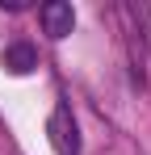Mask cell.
Here are the masks:
<instances>
[{
    "mask_svg": "<svg viewBox=\"0 0 151 155\" xmlns=\"http://www.w3.org/2000/svg\"><path fill=\"white\" fill-rule=\"evenodd\" d=\"M42 29H46L50 38H67L76 29V8L67 4V0H50V4H42Z\"/></svg>",
    "mask_w": 151,
    "mask_h": 155,
    "instance_id": "obj_2",
    "label": "cell"
},
{
    "mask_svg": "<svg viewBox=\"0 0 151 155\" xmlns=\"http://www.w3.org/2000/svg\"><path fill=\"white\" fill-rule=\"evenodd\" d=\"M34 67H38V51H34L29 42L4 46V71H8V76H29Z\"/></svg>",
    "mask_w": 151,
    "mask_h": 155,
    "instance_id": "obj_3",
    "label": "cell"
},
{
    "mask_svg": "<svg viewBox=\"0 0 151 155\" xmlns=\"http://www.w3.org/2000/svg\"><path fill=\"white\" fill-rule=\"evenodd\" d=\"M46 138L55 155H80V134H76V117L67 105H55V113L46 117Z\"/></svg>",
    "mask_w": 151,
    "mask_h": 155,
    "instance_id": "obj_1",
    "label": "cell"
}]
</instances>
